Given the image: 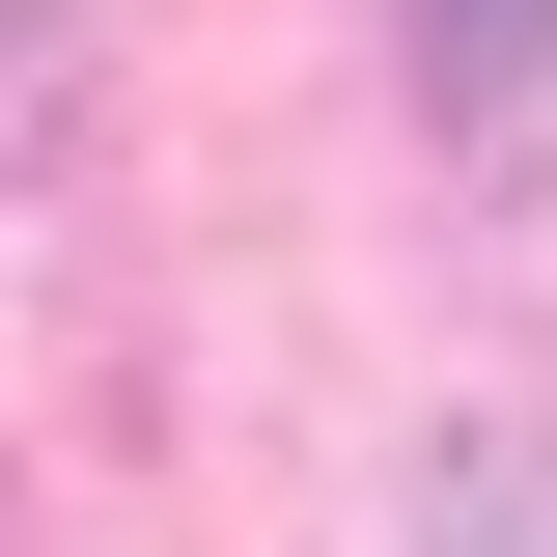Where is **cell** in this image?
I'll return each instance as SVG.
<instances>
[{"label": "cell", "instance_id": "cell-2", "mask_svg": "<svg viewBox=\"0 0 557 557\" xmlns=\"http://www.w3.org/2000/svg\"><path fill=\"white\" fill-rule=\"evenodd\" d=\"M446 557H557V446H474L446 474Z\"/></svg>", "mask_w": 557, "mask_h": 557}, {"label": "cell", "instance_id": "cell-1", "mask_svg": "<svg viewBox=\"0 0 557 557\" xmlns=\"http://www.w3.org/2000/svg\"><path fill=\"white\" fill-rule=\"evenodd\" d=\"M530 84H557V0H418V112L446 139H502Z\"/></svg>", "mask_w": 557, "mask_h": 557}]
</instances>
